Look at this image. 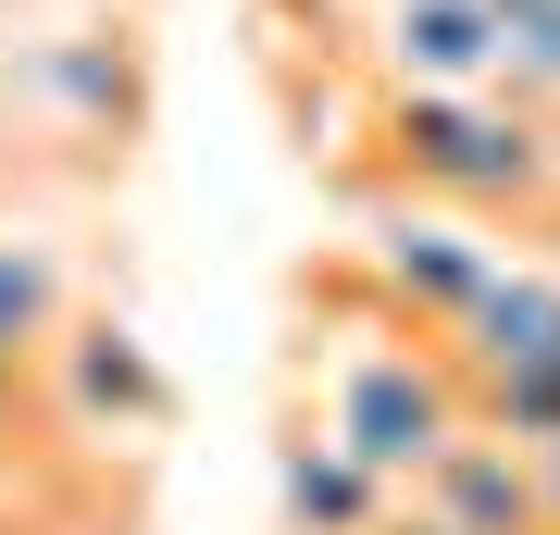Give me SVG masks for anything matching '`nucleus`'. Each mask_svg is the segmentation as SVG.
<instances>
[{
  "instance_id": "obj_1",
  "label": "nucleus",
  "mask_w": 560,
  "mask_h": 535,
  "mask_svg": "<svg viewBox=\"0 0 560 535\" xmlns=\"http://www.w3.org/2000/svg\"><path fill=\"white\" fill-rule=\"evenodd\" d=\"M460 423H474V386H460V361L423 324H386V337L337 349V423H324V449H349L374 486H411Z\"/></svg>"
},
{
  "instance_id": "obj_9",
  "label": "nucleus",
  "mask_w": 560,
  "mask_h": 535,
  "mask_svg": "<svg viewBox=\"0 0 560 535\" xmlns=\"http://www.w3.org/2000/svg\"><path fill=\"white\" fill-rule=\"evenodd\" d=\"M0 535H13V511H0Z\"/></svg>"
},
{
  "instance_id": "obj_3",
  "label": "nucleus",
  "mask_w": 560,
  "mask_h": 535,
  "mask_svg": "<svg viewBox=\"0 0 560 535\" xmlns=\"http://www.w3.org/2000/svg\"><path fill=\"white\" fill-rule=\"evenodd\" d=\"M411 511H436L448 535H548V486H536V449H511L499 423H460V437L399 486Z\"/></svg>"
},
{
  "instance_id": "obj_8",
  "label": "nucleus",
  "mask_w": 560,
  "mask_h": 535,
  "mask_svg": "<svg viewBox=\"0 0 560 535\" xmlns=\"http://www.w3.org/2000/svg\"><path fill=\"white\" fill-rule=\"evenodd\" d=\"M536 486H548V535H560V449H536Z\"/></svg>"
},
{
  "instance_id": "obj_4",
  "label": "nucleus",
  "mask_w": 560,
  "mask_h": 535,
  "mask_svg": "<svg viewBox=\"0 0 560 535\" xmlns=\"http://www.w3.org/2000/svg\"><path fill=\"white\" fill-rule=\"evenodd\" d=\"M399 162H411L423 187L486 199V212H536V199H548V150L523 138V125H474V113H448V100L399 113Z\"/></svg>"
},
{
  "instance_id": "obj_5",
  "label": "nucleus",
  "mask_w": 560,
  "mask_h": 535,
  "mask_svg": "<svg viewBox=\"0 0 560 535\" xmlns=\"http://www.w3.org/2000/svg\"><path fill=\"white\" fill-rule=\"evenodd\" d=\"M62 324H75V275H62V249L0 237V349H13V361H38Z\"/></svg>"
},
{
  "instance_id": "obj_7",
  "label": "nucleus",
  "mask_w": 560,
  "mask_h": 535,
  "mask_svg": "<svg viewBox=\"0 0 560 535\" xmlns=\"http://www.w3.org/2000/svg\"><path fill=\"white\" fill-rule=\"evenodd\" d=\"M374 535H448L436 511H411V498H386V511H374Z\"/></svg>"
},
{
  "instance_id": "obj_6",
  "label": "nucleus",
  "mask_w": 560,
  "mask_h": 535,
  "mask_svg": "<svg viewBox=\"0 0 560 535\" xmlns=\"http://www.w3.org/2000/svg\"><path fill=\"white\" fill-rule=\"evenodd\" d=\"M399 486H374L349 449H287V523L300 535H374V511Z\"/></svg>"
},
{
  "instance_id": "obj_2",
  "label": "nucleus",
  "mask_w": 560,
  "mask_h": 535,
  "mask_svg": "<svg viewBox=\"0 0 560 535\" xmlns=\"http://www.w3.org/2000/svg\"><path fill=\"white\" fill-rule=\"evenodd\" d=\"M38 386L62 423H88V437H162L175 423V386H162V361L125 337V324H62V337L38 349Z\"/></svg>"
}]
</instances>
